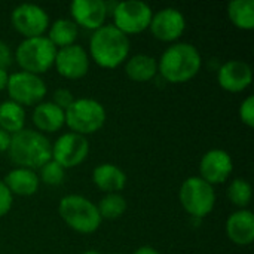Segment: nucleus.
<instances>
[{
    "instance_id": "nucleus-1",
    "label": "nucleus",
    "mask_w": 254,
    "mask_h": 254,
    "mask_svg": "<svg viewBox=\"0 0 254 254\" xmlns=\"http://www.w3.org/2000/svg\"><path fill=\"white\" fill-rule=\"evenodd\" d=\"M202 67L198 48L189 42L171 43L158 61V73L168 83H186L192 80Z\"/></svg>"
},
{
    "instance_id": "nucleus-2",
    "label": "nucleus",
    "mask_w": 254,
    "mask_h": 254,
    "mask_svg": "<svg viewBox=\"0 0 254 254\" xmlns=\"http://www.w3.org/2000/svg\"><path fill=\"white\" fill-rule=\"evenodd\" d=\"M129 51V37L119 31L113 24H106L92 31L88 55L98 67L107 70L118 68L128 60Z\"/></svg>"
},
{
    "instance_id": "nucleus-3",
    "label": "nucleus",
    "mask_w": 254,
    "mask_h": 254,
    "mask_svg": "<svg viewBox=\"0 0 254 254\" xmlns=\"http://www.w3.org/2000/svg\"><path fill=\"white\" fill-rule=\"evenodd\" d=\"M7 153L15 165L36 171L52 159V143L45 134L24 128L12 135Z\"/></svg>"
},
{
    "instance_id": "nucleus-4",
    "label": "nucleus",
    "mask_w": 254,
    "mask_h": 254,
    "mask_svg": "<svg viewBox=\"0 0 254 254\" xmlns=\"http://www.w3.org/2000/svg\"><path fill=\"white\" fill-rule=\"evenodd\" d=\"M58 214L71 231L82 235L97 232L103 222L97 204L89 198L76 193L65 195L60 199Z\"/></svg>"
},
{
    "instance_id": "nucleus-5",
    "label": "nucleus",
    "mask_w": 254,
    "mask_h": 254,
    "mask_svg": "<svg viewBox=\"0 0 254 254\" xmlns=\"http://www.w3.org/2000/svg\"><path fill=\"white\" fill-rule=\"evenodd\" d=\"M57 48L46 36L22 39L16 46L13 60L19 65L21 71L42 76L48 73L55 63Z\"/></svg>"
},
{
    "instance_id": "nucleus-6",
    "label": "nucleus",
    "mask_w": 254,
    "mask_h": 254,
    "mask_svg": "<svg viewBox=\"0 0 254 254\" xmlns=\"http://www.w3.org/2000/svg\"><path fill=\"white\" fill-rule=\"evenodd\" d=\"M64 115L70 132L83 137L98 132L107 119L106 107L94 98H76Z\"/></svg>"
},
{
    "instance_id": "nucleus-7",
    "label": "nucleus",
    "mask_w": 254,
    "mask_h": 254,
    "mask_svg": "<svg viewBox=\"0 0 254 254\" xmlns=\"http://www.w3.org/2000/svg\"><path fill=\"white\" fill-rule=\"evenodd\" d=\"M179 201L189 216L204 219L211 214L216 207L214 186L204 182L199 176L188 177L180 186Z\"/></svg>"
},
{
    "instance_id": "nucleus-8",
    "label": "nucleus",
    "mask_w": 254,
    "mask_h": 254,
    "mask_svg": "<svg viewBox=\"0 0 254 254\" xmlns=\"http://www.w3.org/2000/svg\"><path fill=\"white\" fill-rule=\"evenodd\" d=\"M110 15L113 18V25L129 37L149 28L153 10L141 0H125L115 3Z\"/></svg>"
},
{
    "instance_id": "nucleus-9",
    "label": "nucleus",
    "mask_w": 254,
    "mask_h": 254,
    "mask_svg": "<svg viewBox=\"0 0 254 254\" xmlns=\"http://www.w3.org/2000/svg\"><path fill=\"white\" fill-rule=\"evenodd\" d=\"M9 100L25 107H34L42 103L48 94V86L42 76L27 71H15L9 74L6 86Z\"/></svg>"
},
{
    "instance_id": "nucleus-10",
    "label": "nucleus",
    "mask_w": 254,
    "mask_h": 254,
    "mask_svg": "<svg viewBox=\"0 0 254 254\" xmlns=\"http://www.w3.org/2000/svg\"><path fill=\"white\" fill-rule=\"evenodd\" d=\"M10 24L24 39H31L43 36L51 25V19L42 6L34 3H21L12 10Z\"/></svg>"
},
{
    "instance_id": "nucleus-11",
    "label": "nucleus",
    "mask_w": 254,
    "mask_h": 254,
    "mask_svg": "<svg viewBox=\"0 0 254 254\" xmlns=\"http://www.w3.org/2000/svg\"><path fill=\"white\" fill-rule=\"evenodd\" d=\"M89 155V141L86 137L64 132L52 143V159L64 170L79 167Z\"/></svg>"
},
{
    "instance_id": "nucleus-12",
    "label": "nucleus",
    "mask_w": 254,
    "mask_h": 254,
    "mask_svg": "<svg viewBox=\"0 0 254 254\" xmlns=\"http://www.w3.org/2000/svg\"><path fill=\"white\" fill-rule=\"evenodd\" d=\"M54 67L61 77L68 80H79L88 74L91 67V60L88 51L83 46L74 43L57 49Z\"/></svg>"
},
{
    "instance_id": "nucleus-13",
    "label": "nucleus",
    "mask_w": 254,
    "mask_h": 254,
    "mask_svg": "<svg viewBox=\"0 0 254 254\" xmlns=\"http://www.w3.org/2000/svg\"><path fill=\"white\" fill-rule=\"evenodd\" d=\"M149 30L155 39L165 43H176L186 30V18L177 7H164L153 12Z\"/></svg>"
},
{
    "instance_id": "nucleus-14",
    "label": "nucleus",
    "mask_w": 254,
    "mask_h": 254,
    "mask_svg": "<svg viewBox=\"0 0 254 254\" xmlns=\"http://www.w3.org/2000/svg\"><path fill=\"white\" fill-rule=\"evenodd\" d=\"M232 171V156L223 149H211L205 152L199 161V177L211 186L226 183Z\"/></svg>"
},
{
    "instance_id": "nucleus-15",
    "label": "nucleus",
    "mask_w": 254,
    "mask_h": 254,
    "mask_svg": "<svg viewBox=\"0 0 254 254\" xmlns=\"http://www.w3.org/2000/svg\"><path fill=\"white\" fill-rule=\"evenodd\" d=\"M70 15L77 27L95 31L106 25L109 6L104 0H73L70 3Z\"/></svg>"
},
{
    "instance_id": "nucleus-16",
    "label": "nucleus",
    "mask_w": 254,
    "mask_h": 254,
    "mask_svg": "<svg viewBox=\"0 0 254 254\" xmlns=\"http://www.w3.org/2000/svg\"><path fill=\"white\" fill-rule=\"evenodd\" d=\"M217 82L226 92H244L253 82V71L249 63L243 60H229L217 71Z\"/></svg>"
},
{
    "instance_id": "nucleus-17",
    "label": "nucleus",
    "mask_w": 254,
    "mask_h": 254,
    "mask_svg": "<svg viewBox=\"0 0 254 254\" xmlns=\"http://www.w3.org/2000/svg\"><path fill=\"white\" fill-rule=\"evenodd\" d=\"M225 232L231 243L235 246H250L254 241V214L252 210L234 211L225 223Z\"/></svg>"
},
{
    "instance_id": "nucleus-18",
    "label": "nucleus",
    "mask_w": 254,
    "mask_h": 254,
    "mask_svg": "<svg viewBox=\"0 0 254 254\" xmlns=\"http://www.w3.org/2000/svg\"><path fill=\"white\" fill-rule=\"evenodd\" d=\"M31 121L36 127V131L42 134H55L63 129L65 125L64 110L57 107L52 101H42L34 106L31 113Z\"/></svg>"
},
{
    "instance_id": "nucleus-19",
    "label": "nucleus",
    "mask_w": 254,
    "mask_h": 254,
    "mask_svg": "<svg viewBox=\"0 0 254 254\" xmlns=\"http://www.w3.org/2000/svg\"><path fill=\"white\" fill-rule=\"evenodd\" d=\"M92 182L104 193H119L127 186V174L116 164L104 162L94 168Z\"/></svg>"
},
{
    "instance_id": "nucleus-20",
    "label": "nucleus",
    "mask_w": 254,
    "mask_h": 254,
    "mask_svg": "<svg viewBox=\"0 0 254 254\" xmlns=\"http://www.w3.org/2000/svg\"><path fill=\"white\" fill-rule=\"evenodd\" d=\"M6 188L10 190V193L15 196H33L34 193H37L39 186H40V180L36 171L28 170V168H21L16 167L13 170H10L4 180H1Z\"/></svg>"
},
{
    "instance_id": "nucleus-21",
    "label": "nucleus",
    "mask_w": 254,
    "mask_h": 254,
    "mask_svg": "<svg viewBox=\"0 0 254 254\" xmlns=\"http://www.w3.org/2000/svg\"><path fill=\"white\" fill-rule=\"evenodd\" d=\"M127 76L137 83L150 82L158 74V60L147 54H135L125 61Z\"/></svg>"
},
{
    "instance_id": "nucleus-22",
    "label": "nucleus",
    "mask_w": 254,
    "mask_h": 254,
    "mask_svg": "<svg viewBox=\"0 0 254 254\" xmlns=\"http://www.w3.org/2000/svg\"><path fill=\"white\" fill-rule=\"evenodd\" d=\"M79 36V27L70 18H58L48 28V39L57 48H65L74 45Z\"/></svg>"
},
{
    "instance_id": "nucleus-23",
    "label": "nucleus",
    "mask_w": 254,
    "mask_h": 254,
    "mask_svg": "<svg viewBox=\"0 0 254 254\" xmlns=\"http://www.w3.org/2000/svg\"><path fill=\"white\" fill-rule=\"evenodd\" d=\"M25 109L10 100L0 103V128L13 135L25 128Z\"/></svg>"
},
{
    "instance_id": "nucleus-24",
    "label": "nucleus",
    "mask_w": 254,
    "mask_h": 254,
    "mask_svg": "<svg viewBox=\"0 0 254 254\" xmlns=\"http://www.w3.org/2000/svg\"><path fill=\"white\" fill-rule=\"evenodd\" d=\"M226 13L234 27L244 31L254 28V0H234L228 4Z\"/></svg>"
},
{
    "instance_id": "nucleus-25",
    "label": "nucleus",
    "mask_w": 254,
    "mask_h": 254,
    "mask_svg": "<svg viewBox=\"0 0 254 254\" xmlns=\"http://www.w3.org/2000/svg\"><path fill=\"white\" fill-rule=\"evenodd\" d=\"M226 196L232 205H235L238 210H244L252 202L253 188H252L250 182H247L246 179L237 177L229 183V186L226 189Z\"/></svg>"
},
{
    "instance_id": "nucleus-26",
    "label": "nucleus",
    "mask_w": 254,
    "mask_h": 254,
    "mask_svg": "<svg viewBox=\"0 0 254 254\" xmlns=\"http://www.w3.org/2000/svg\"><path fill=\"white\" fill-rule=\"evenodd\" d=\"M127 199L121 193H106L97 204L101 219L106 220H116L122 217L127 211Z\"/></svg>"
},
{
    "instance_id": "nucleus-27",
    "label": "nucleus",
    "mask_w": 254,
    "mask_h": 254,
    "mask_svg": "<svg viewBox=\"0 0 254 254\" xmlns=\"http://www.w3.org/2000/svg\"><path fill=\"white\" fill-rule=\"evenodd\" d=\"M37 176H39V180L48 186H60L65 179V170L60 164H57L54 159H51L39 168Z\"/></svg>"
},
{
    "instance_id": "nucleus-28",
    "label": "nucleus",
    "mask_w": 254,
    "mask_h": 254,
    "mask_svg": "<svg viewBox=\"0 0 254 254\" xmlns=\"http://www.w3.org/2000/svg\"><path fill=\"white\" fill-rule=\"evenodd\" d=\"M238 116L241 119V122L249 127V128H253L254 127V97L253 95H249L247 98L243 100V103L240 104V109H238Z\"/></svg>"
},
{
    "instance_id": "nucleus-29",
    "label": "nucleus",
    "mask_w": 254,
    "mask_h": 254,
    "mask_svg": "<svg viewBox=\"0 0 254 254\" xmlns=\"http://www.w3.org/2000/svg\"><path fill=\"white\" fill-rule=\"evenodd\" d=\"M74 100H76V98H74L73 92H71L70 89H67V88H58V89H55L54 94H52V103H54L57 107H60L61 110H64V112L73 104Z\"/></svg>"
},
{
    "instance_id": "nucleus-30",
    "label": "nucleus",
    "mask_w": 254,
    "mask_h": 254,
    "mask_svg": "<svg viewBox=\"0 0 254 254\" xmlns=\"http://www.w3.org/2000/svg\"><path fill=\"white\" fill-rule=\"evenodd\" d=\"M13 205V195L6 188V185L0 180V219L4 217Z\"/></svg>"
},
{
    "instance_id": "nucleus-31",
    "label": "nucleus",
    "mask_w": 254,
    "mask_h": 254,
    "mask_svg": "<svg viewBox=\"0 0 254 254\" xmlns=\"http://www.w3.org/2000/svg\"><path fill=\"white\" fill-rule=\"evenodd\" d=\"M13 63V52L10 49V46L0 40V68L3 70H7Z\"/></svg>"
},
{
    "instance_id": "nucleus-32",
    "label": "nucleus",
    "mask_w": 254,
    "mask_h": 254,
    "mask_svg": "<svg viewBox=\"0 0 254 254\" xmlns=\"http://www.w3.org/2000/svg\"><path fill=\"white\" fill-rule=\"evenodd\" d=\"M10 138H12V135H10V134H7L6 131H3V129L0 128V153H1V152H7V150H9Z\"/></svg>"
},
{
    "instance_id": "nucleus-33",
    "label": "nucleus",
    "mask_w": 254,
    "mask_h": 254,
    "mask_svg": "<svg viewBox=\"0 0 254 254\" xmlns=\"http://www.w3.org/2000/svg\"><path fill=\"white\" fill-rule=\"evenodd\" d=\"M132 254H161L156 249H153V247H150V246H141V247H138L135 252Z\"/></svg>"
},
{
    "instance_id": "nucleus-34",
    "label": "nucleus",
    "mask_w": 254,
    "mask_h": 254,
    "mask_svg": "<svg viewBox=\"0 0 254 254\" xmlns=\"http://www.w3.org/2000/svg\"><path fill=\"white\" fill-rule=\"evenodd\" d=\"M7 79H9V73H7V70L0 68V92L6 89V86H7Z\"/></svg>"
},
{
    "instance_id": "nucleus-35",
    "label": "nucleus",
    "mask_w": 254,
    "mask_h": 254,
    "mask_svg": "<svg viewBox=\"0 0 254 254\" xmlns=\"http://www.w3.org/2000/svg\"><path fill=\"white\" fill-rule=\"evenodd\" d=\"M83 254H100L98 252H95V250H88V252H85Z\"/></svg>"
},
{
    "instance_id": "nucleus-36",
    "label": "nucleus",
    "mask_w": 254,
    "mask_h": 254,
    "mask_svg": "<svg viewBox=\"0 0 254 254\" xmlns=\"http://www.w3.org/2000/svg\"><path fill=\"white\" fill-rule=\"evenodd\" d=\"M113 254H121V253H113Z\"/></svg>"
}]
</instances>
